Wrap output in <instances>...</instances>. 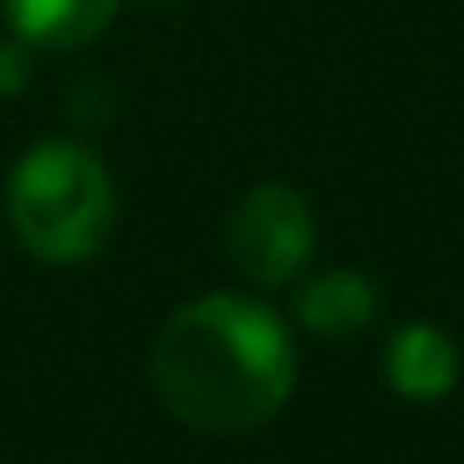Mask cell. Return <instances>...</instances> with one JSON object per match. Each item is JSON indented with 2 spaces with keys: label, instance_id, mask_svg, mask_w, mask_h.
<instances>
[{
  "label": "cell",
  "instance_id": "6da1fadb",
  "mask_svg": "<svg viewBox=\"0 0 464 464\" xmlns=\"http://www.w3.org/2000/svg\"><path fill=\"white\" fill-rule=\"evenodd\" d=\"M165 410L205 434L265 424L295 384V344L280 314L245 295H205L160 330L150 354Z\"/></svg>",
  "mask_w": 464,
  "mask_h": 464
},
{
  "label": "cell",
  "instance_id": "7a4b0ae2",
  "mask_svg": "<svg viewBox=\"0 0 464 464\" xmlns=\"http://www.w3.org/2000/svg\"><path fill=\"white\" fill-rule=\"evenodd\" d=\"M11 230L35 260H91L115 225V190L105 165L71 140H45L11 170L5 185Z\"/></svg>",
  "mask_w": 464,
  "mask_h": 464
},
{
  "label": "cell",
  "instance_id": "3957f363",
  "mask_svg": "<svg viewBox=\"0 0 464 464\" xmlns=\"http://www.w3.org/2000/svg\"><path fill=\"white\" fill-rule=\"evenodd\" d=\"M230 250L245 275L260 285H285L304 270L314 250V215L300 190L290 185H260L230 215Z\"/></svg>",
  "mask_w": 464,
  "mask_h": 464
},
{
  "label": "cell",
  "instance_id": "277c9868",
  "mask_svg": "<svg viewBox=\"0 0 464 464\" xmlns=\"http://www.w3.org/2000/svg\"><path fill=\"white\" fill-rule=\"evenodd\" d=\"M384 374L404 400H440L459 380V354H454L450 334L434 330V324H404L390 340Z\"/></svg>",
  "mask_w": 464,
  "mask_h": 464
},
{
  "label": "cell",
  "instance_id": "5b68a950",
  "mask_svg": "<svg viewBox=\"0 0 464 464\" xmlns=\"http://www.w3.org/2000/svg\"><path fill=\"white\" fill-rule=\"evenodd\" d=\"M0 5H5V21L21 31V41L55 45V51L95 41L121 11V0H0Z\"/></svg>",
  "mask_w": 464,
  "mask_h": 464
},
{
  "label": "cell",
  "instance_id": "8992f818",
  "mask_svg": "<svg viewBox=\"0 0 464 464\" xmlns=\"http://www.w3.org/2000/svg\"><path fill=\"white\" fill-rule=\"evenodd\" d=\"M380 310V290L364 280L360 270H330V275H314L310 285L300 290V324L314 334H354L374 320Z\"/></svg>",
  "mask_w": 464,
  "mask_h": 464
},
{
  "label": "cell",
  "instance_id": "52a82bcc",
  "mask_svg": "<svg viewBox=\"0 0 464 464\" xmlns=\"http://www.w3.org/2000/svg\"><path fill=\"white\" fill-rule=\"evenodd\" d=\"M31 81V51L25 45H0V95H15Z\"/></svg>",
  "mask_w": 464,
  "mask_h": 464
}]
</instances>
